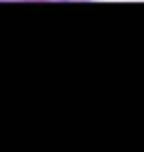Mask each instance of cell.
Listing matches in <instances>:
<instances>
[{"label": "cell", "mask_w": 144, "mask_h": 152, "mask_svg": "<svg viewBox=\"0 0 144 152\" xmlns=\"http://www.w3.org/2000/svg\"><path fill=\"white\" fill-rule=\"evenodd\" d=\"M0 2H60V0H0Z\"/></svg>", "instance_id": "1"}]
</instances>
